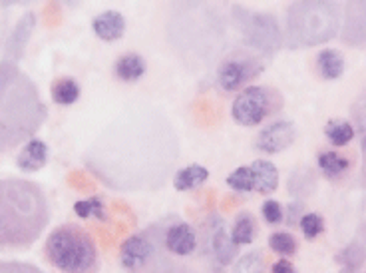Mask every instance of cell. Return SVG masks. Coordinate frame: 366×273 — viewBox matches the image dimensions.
Returning <instances> with one entry per match:
<instances>
[{
  "instance_id": "obj_16",
  "label": "cell",
  "mask_w": 366,
  "mask_h": 273,
  "mask_svg": "<svg viewBox=\"0 0 366 273\" xmlns=\"http://www.w3.org/2000/svg\"><path fill=\"white\" fill-rule=\"evenodd\" d=\"M92 28L98 34V38L113 42V40H120L126 33V18L118 10H106L92 20Z\"/></svg>"
},
{
  "instance_id": "obj_4",
  "label": "cell",
  "mask_w": 366,
  "mask_h": 273,
  "mask_svg": "<svg viewBox=\"0 0 366 273\" xmlns=\"http://www.w3.org/2000/svg\"><path fill=\"white\" fill-rule=\"evenodd\" d=\"M50 211L44 192L26 179H0V247H28L44 231Z\"/></svg>"
},
{
  "instance_id": "obj_5",
  "label": "cell",
  "mask_w": 366,
  "mask_h": 273,
  "mask_svg": "<svg viewBox=\"0 0 366 273\" xmlns=\"http://www.w3.org/2000/svg\"><path fill=\"white\" fill-rule=\"evenodd\" d=\"M342 22L336 2H295L286 12L285 42L291 49L324 44L336 36Z\"/></svg>"
},
{
  "instance_id": "obj_34",
  "label": "cell",
  "mask_w": 366,
  "mask_h": 273,
  "mask_svg": "<svg viewBox=\"0 0 366 273\" xmlns=\"http://www.w3.org/2000/svg\"><path fill=\"white\" fill-rule=\"evenodd\" d=\"M261 211H263V218H265L269 224H279V222H283V208H281V204L275 202V200L265 202Z\"/></svg>"
},
{
  "instance_id": "obj_28",
  "label": "cell",
  "mask_w": 366,
  "mask_h": 273,
  "mask_svg": "<svg viewBox=\"0 0 366 273\" xmlns=\"http://www.w3.org/2000/svg\"><path fill=\"white\" fill-rule=\"evenodd\" d=\"M140 273H181V265L172 261V257L161 256L159 249H156L154 257L147 261V265Z\"/></svg>"
},
{
  "instance_id": "obj_27",
  "label": "cell",
  "mask_w": 366,
  "mask_h": 273,
  "mask_svg": "<svg viewBox=\"0 0 366 273\" xmlns=\"http://www.w3.org/2000/svg\"><path fill=\"white\" fill-rule=\"evenodd\" d=\"M74 211L78 218H98V220H108L106 215V208H104V202L100 197H90V200H82V202H76L74 204Z\"/></svg>"
},
{
  "instance_id": "obj_35",
  "label": "cell",
  "mask_w": 366,
  "mask_h": 273,
  "mask_svg": "<svg viewBox=\"0 0 366 273\" xmlns=\"http://www.w3.org/2000/svg\"><path fill=\"white\" fill-rule=\"evenodd\" d=\"M352 114H354V118L363 124V130H365L366 134V96L363 98L360 102H356V106H354Z\"/></svg>"
},
{
  "instance_id": "obj_24",
  "label": "cell",
  "mask_w": 366,
  "mask_h": 273,
  "mask_svg": "<svg viewBox=\"0 0 366 273\" xmlns=\"http://www.w3.org/2000/svg\"><path fill=\"white\" fill-rule=\"evenodd\" d=\"M324 134L334 146H347L354 138V128L345 120H331L324 126Z\"/></svg>"
},
{
  "instance_id": "obj_10",
  "label": "cell",
  "mask_w": 366,
  "mask_h": 273,
  "mask_svg": "<svg viewBox=\"0 0 366 273\" xmlns=\"http://www.w3.org/2000/svg\"><path fill=\"white\" fill-rule=\"evenodd\" d=\"M156 243L147 234H138L127 238L120 247V261L127 272L140 273L147 265V261L156 254Z\"/></svg>"
},
{
  "instance_id": "obj_11",
  "label": "cell",
  "mask_w": 366,
  "mask_h": 273,
  "mask_svg": "<svg viewBox=\"0 0 366 273\" xmlns=\"http://www.w3.org/2000/svg\"><path fill=\"white\" fill-rule=\"evenodd\" d=\"M207 241H209L207 252H211V256L215 257V261L219 265H229L237 256V245L233 243L221 218H217V215L211 218L207 224Z\"/></svg>"
},
{
  "instance_id": "obj_21",
  "label": "cell",
  "mask_w": 366,
  "mask_h": 273,
  "mask_svg": "<svg viewBox=\"0 0 366 273\" xmlns=\"http://www.w3.org/2000/svg\"><path fill=\"white\" fill-rule=\"evenodd\" d=\"M318 62V70L324 78L329 80H334L338 78L342 72H345V58L338 50L334 49H324L317 58Z\"/></svg>"
},
{
  "instance_id": "obj_12",
  "label": "cell",
  "mask_w": 366,
  "mask_h": 273,
  "mask_svg": "<svg viewBox=\"0 0 366 273\" xmlns=\"http://www.w3.org/2000/svg\"><path fill=\"white\" fill-rule=\"evenodd\" d=\"M295 136H297L295 126L286 120H281L259 132L257 148L265 154H279L295 142Z\"/></svg>"
},
{
  "instance_id": "obj_36",
  "label": "cell",
  "mask_w": 366,
  "mask_h": 273,
  "mask_svg": "<svg viewBox=\"0 0 366 273\" xmlns=\"http://www.w3.org/2000/svg\"><path fill=\"white\" fill-rule=\"evenodd\" d=\"M273 273H297L293 263L289 259H279L275 265H273Z\"/></svg>"
},
{
  "instance_id": "obj_9",
  "label": "cell",
  "mask_w": 366,
  "mask_h": 273,
  "mask_svg": "<svg viewBox=\"0 0 366 273\" xmlns=\"http://www.w3.org/2000/svg\"><path fill=\"white\" fill-rule=\"evenodd\" d=\"M263 70V64L247 52L231 50L217 66V84L225 92H233L247 80L255 78Z\"/></svg>"
},
{
  "instance_id": "obj_18",
  "label": "cell",
  "mask_w": 366,
  "mask_h": 273,
  "mask_svg": "<svg viewBox=\"0 0 366 273\" xmlns=\"http://www.w3.org/2000/svg\"><path fill=\"white\" fill-rule=\"evenodd\" d=\"M255 176V188L261 193H271L279 186V172L277 166L269 160H255L251 164Z\"/></svg>"
},
{
  "instance_id": "obj_23",
  "label": "cell",
  "mask_w": 366,
  "mask_h": 273,
  "mask_svg": "<svg viewBox=\"0 0 366 273\" xmlns=\"http://www.w3.org/2000/svg\"><path fill=\"white\" fill-rule=\"evenodd\" d=\"M231 240L235 245H247L255 240V222L251 213H241L235 220L231 229Z\"/></svg>"
},
{
  "instance_id": "obj_7",
  "label": "cell",
  "mask_w": 366,
  "mask_h": 273,
  "mask_svg": "<svg viewBox=\"0 0 366 273\" xmlns=\"http://www.w3.org/2000/svg\"><path fill=\"white\" fill-rule=\"evenodd\" d=\"M231 15L235 20L237 33L241 40L259 50L263 54H273L275 50L281 49L283 44V34L277 18L265 12H249L239 6H231Z\"/></svg>"
},
{
  "instance_id": "obj_29",
  "label": "cell",
  "mask_w": 366,
  "mask_h": 273,
  "mask_svg": "<svg viewBox=\"0 0 366 273\" xmlns=\"http://www.w3.org/2000/svg\"><path fill=\"white\" fill-rule=\"evenodd\" d=\"M181 273H225L219 267V263H215V257L201 254L195 261H191L187 265H181Z\"/></svg>"
},
{
  "instance_id": "obj_2",
  "label": "cell",
  "mask_w": 366,
  "mask_h": 273,
  "mask_svg": "<svg viewBox=\"0 0 366 273\" xmlns=\"http://www.w3.org/2000/svg\"><path fill=\"white\" fill-rule=\"evenodd\" d=\"M229 30L237 33L235 20L233 15L225 17L219 4L185 2L175 4L167 22V40L185 62L205 66L221 62V54L227 50Z\"/></svg>"
},
{
  "instance_id": "obj_8",
  "label": "cell",
  "mask_w": 366,
  "mask_h": 273,
  "mask_svg": "<svg viewBox=\"0 0 366 273\" xmlns=\"http://www.w3.org/2000/svg\"><path fill=\"white\" fill-rule=\"evenodd\" d=\"M273 110H275L273 92L263 86H249L235 98L231 114L241 126H255L261 124Z\"/></svg>"
},
{
  "instance_id": "obj_30",
  "label": "cell",
  "mask_w": 366,
  "mask_h": 273,
  "mask_svg": "<svg viewBox=\"0 0 366 273\" xmlns=\"http://www.w3.org/2000/svg\"><path fill=\"white\" fill-rule=\"evenodd\" d=\"M269 247L281 256H291V254L297 252V241L286 231H277L269 238Z\"/></svg>"
},
{
  "instance_id": "obj_13",
  "label": "cell",
  "mask_w": 366,
  "mask_h": 273,
  "mask_svg": "<svg viewBox=\"0 0 366 273\" xmlns=\"http://www.w3.org/2000/svg\"><path fill=\"white\" fill-rule=\"evenodd\" d=\"M342 40L350 46L366 44V2H349L342 24Z\"/></svg>"
},
{
  "instance_id": "obj_17",
  "label": "cell",
  "mask_w": 366,
  "mask_h": 273,
  "mask_svg": "<svg viewBox=\"0 0 366 273\" xmlns=\"http://www.w3.org/2000/svg\"><path fill=\"white\" fill-rule=\"evenodd\" d=\"M48 161V146L42 140L32 138L30 142H26L24 148L20 150L16 164L22 172H38L40 168H44Z\"/></svg>"
},
{
  "instance_id": "obj_19",
  "label": "cell",
  "mask_w": 366,
  "mask_h": 273,
  "mask_svg": "<svg viewBox=\"0 0 366 273\" xmlns=\"http://www.w3.org/2000/svg\"><path fill=\"white\" fill-rule=\"evenodd\" d=\"M145 74V62L140 54H124L116 62V76L124 82H138Z\"/></svg>"
},
{
  "instance_id": "obj_1",
  "label": "cell",
  "mask_w": 366,
  "mask_h": 273,
  "mask_svg": "<svg viewBox=\"0 0 366 273\" xmlns=\"http://www.w3.org/2000/svg\"><path fill=\"white\" fill-rule=\"evenodd\" d=\"M179 140L165 114L129 106L95 138L86 166L111 190H158L174 172Z\"/></svg>"
},
{
  "instance_id": "obj_20",
  "label": "cell",
  "mask_w": 366,
  "mask_h": 273,
  "mask_svg": "<svg viewBox=\"0 0 366 273\" xmlns=\"http://www.w3.org/2000/svg\"><path fill=\"white\" fill-rule=\"evenodd\" d=\"M207 177H209V172H207L205 166H199V164H191L187 168L179 170L174 177V186L177 192H187V190H193L197 188L199 184H203Z\"/></svg>"
},
{
  "instance_id": "obj_14",
  "label": "cell",
  "mask_w": 366,
  "mask_h": 273,
  "mask_svg": "<svg viewBox=\"0 0 366 273\" xmlns=\"http://www.w3.org/2000/svg\"><path fill=\"white\" fill-rule=\"evenodd\" d=\"M165 249L177 257H190L197 249V234L190 224H174L165 231Z\"/></svg>"
},
{
  "instance_id": "obj_31",
  "label": "cell",
  "mask_w": 366,
  "mask_h": 273,
  "mask_svg": "<svg viewBox=\"0 0 366 273\" xmlns=\"http://www.w3.org/2000/svg\"><path fill=\"white\" fill-rule=\"evenodd\" d=\"M233 273H265V259L259 252H251L239 259Z\"/></svg>"
},
{
  "instance_id": "obj_22",
  "label": "cell",
  "mask_w": 366,
  "mask_h": 273,
  "mask_svg": "<svg viewBox=\"0 0 366 273\" xmlns=\"http://www.w3.org/2000/svg\"><path fill=\"white\" fill-rule=\"evenodd\" d=\"M50 94L52 100L60 106H70L74 104L80 98V86L78 82L72 80V78H62V80H56L50 88Z\"/></svg>"
},
{
  "instance_id": "obj_15",
  "label": "cell",
  "mask_w": 366,
  "mask_h": 273,
  "mask_svg": "<svg viewBox=\"0 0 366 273\" xmlns=\"http://www.w3.org/2000/svg\"><path fill=\"white\" fill-rule=\"evenodd\" d=\"M36 26V17L32 12H26L24 17L20 18L16 22V26L12 28V33L6 40V56H4V62H10V64H16L20 60V56L24 54V49H26V42L30 38L32 30Z\"/></svg>"
},
{
  "instance_id": "obj_25",
  "label": "cell",
  "mask_w": 366,
  "mask_h": 273,
  "mask_svg": "<svg viewBox=\"0 0 366 273\" xmlns=\"http://www.w3.org/2000/svg\"><path fill=\"white\" fill-rule=\"evenodd\" d=\"M318 168L327 174V176L336 177L340 176L342 172H347L349 168V160L338 156L336 152H322L318 156Z\"/></svg>"
},
{
  "instance_id": "obj_26",
  "label": "cell",
  "mask_w": 366,
  "mask_h": 273,
  "mask_svg": "<svg viewBox=\"0 0 366 273\" xmlns=\"http://www.w3.org/2000/svg\"><path fill=\"white\" fill-rule=\"evenodd\" d=\"M227 184L229 188H233L235 192H251L255 190V176L251 166H241L235 172H231L227 176Z\"/></svg>"
},
{
  "instance_id": "obj_33",
  "label": "cell",
  "mask_w": 366,
  "mask_h": 273,
  "mask_svg": "<svg viewBox=\"0 0 366 273\" xmlns=\"http://www.w3.org/2000/svg\"><path fill=\"white\" fill-rule=\"evenodd\" d=\"M0 273H44L24 261H0Z\"/></svg>"
},
{
  "instance_id": "obj_6",
  "label": "cell",
  "mask_w": 366,
  "mask_h": 273,
  "mask_svg": "<svg viewBox=\"0 0 366 273\" xmlns=\"http://www.w3.org/2000/svg\"><path fill=\"white\" fill-rule=\"evenodd\" d=\"M46 256L62 273H95L98 247L80 225L66 224L54 229L46 241Z\"/></svg>"
},
{
  "instance_id": "obj_32",
  "label": "cell",
  "mask_w": 366,
  "mask_h": 273,
  "mask_svg": "<svg viewBox=\"0 0 366 273\" xmlns=\"http://www.w3.org/2000/svg\"><path fill=\"white\" fill-rule=\"evenodd\" d=\"M301 229L309 240H315L324 231V222L318 213H304L301 218Z\"/></svg>"
},
{
  "instance_id": "obj_3",
  "label": "cell",
  "mask_w": 366,
  "mask_h": 273,
  "mask_svg": "<svg viewBox=\"0 0 366 273\" xmlns=\"http://www.w3.org/2000/svg\"><path fill=\"white\" fill-rule=\"evenodd\" d=\"M46 104L36 84L16 64L0 62V154L30 142L46 122Z\"/></svg>"
}]
</instances>
